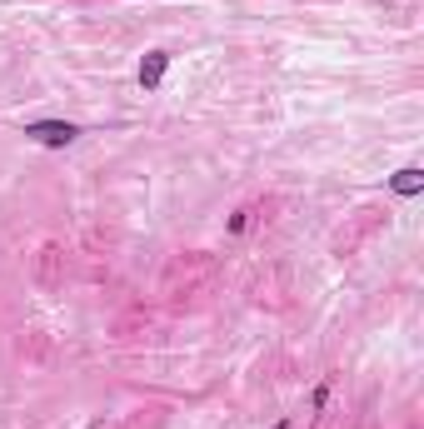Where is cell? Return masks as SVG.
Masks as SVG:
<instances>
[{"instance_id": "cell-1", "label": "cell", "mask_w": 424, "mask_h": 429, "mask_svg": "<svg viewBox=\"0 0 424 429\" xmlns=\"http://www.w3.org/2000/svg\"><path fill=\"white\" fill-rule=\"evenodd\" d=\"M26 135L40 140V145H70V140L80 135V125H70V120H31Z\"/></svg>"}, {"instance_id": "cell-2", "label": "cell", "mask_w": 424, "mask_h": 429, "mask_svg": "<svg viewBox=\"0 0 424 429\" xmlns=\"http://www.w3.org/2000/svg\"><path fill=\"white\" fill-rule=\"evenodd\" d=\"M165 70H170V50H150L140 60V90H155L165 80Z\"/></svg>"}, {"instance_id": "cell-3", "label": "cell", "mask_w": 424, "mask_h": 429, "mask_svg": "<svg viewBox=\"0 0 424 429\" xmlns=\"http://www.w3.org/2000/svg\"><path fill=\"white\" fill-rule=\"evenodd\" d=\"M394 190H399V195H414V190H419V170H399Z\"/></svg>"}, {"instance_id": "cell-4", "label": "cell", "mask_w": 424, "mask_h": 429, "mask_svg": "<svg viewBox=\"0 0 424 429\" xmlns=\"http://www.w3.org/2000/svg\"><path fill=\"white\" fill-rule=\"evenodd\" d=\"M275 429H290V419H280V424H275Z\"/></svg>"}]
</instances>
